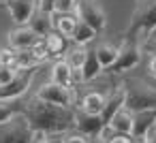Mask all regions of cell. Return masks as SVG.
Returning a JSON list of instances; mask_svg holds the SVG:
<instances>
[{
    "label": "cell",
    "instance_id": "cell-25",
    "mask_svg": "<svg viewBox=\"0 0 156 143\" xmlns=\"http://www.w3.org/2000/svg\"><path fill=\"white\" fill-rule=\"evenodd\" d=\"M0 66H9V68H17V51L11 47L0 49Z\"/></svg>",
    "mask_w": 156,
    "mask_h": 143
},
{
    "label": "cell",
    "instance_id": "cell-9",
    "mask_svg": "<svg viewBox=\"0 0 156 143\" xmlns=\"http://www.w3.org/2000/svg\"><path fill=\"white\" fill-rule=\"evenodd\" d=\"M7 37H9V47L15 49V51H28V49H32L39 41H43L30 26H17V28H13Z\"/></svg>",
    "mask_w": 156,
    "mask_h": 143
},
{
    "label": "cell",
    "instance_id": "cell-7",
    "mask_svg": "<svg viewBox=\"0 0 156 143\" xmlns=\"http://www.w3.org/2000/svg\"><path fill=\"white\" fill-rule=\"evenodd\" d=\"M77 17L79 22L88 24L96 34L105 30L107 26V17H105V11L101 9V5L96 0H79V7H77Z\"/></svg>",
    "mask_w": 156,
    "mask_h": 143
},
{
    "label": "cell",
    "instance_id": "cell-19",
    "mask_svg": "<svg viewBox=\"0 0 156 143\" xmlns=\"http://www.w3.org/2000/svg\"><path fill=\"white\" fill-rule=\"evenodd\" d=\"M77 24H79L77 13H71V15H60V13H54V30H56L58 34L66 37V39H71V37H73V32H75Z\"/></svg>",
    "mask_w": 156,
    "mask_h": 143
},
{
    "label": "cell",
    "instance_id": "cell-5",
    "mask_svg": "<svg viewBox=\"0 0 156 143\" xmlns=\"http://www.w3.org/2000/svg\"><path fill=\"white\" fill-rule=\"evenodd\" d=\"M73 90L75 88H62L58 83H43L39 90H37V98L43 100V103H49V105H58V107H69L73 109Z\"/></svg>",
    "mask_w": 156,
    "mask_h": 143
},
{
    "label": "cell",
    "instance_id": "cell-21",
    "mask_svg": "<svg viewBox=\"0 0 156 143\" xmlns=\"http://www.w3.org/2000/svg\"><path fill=\"white\" fill-rule=\"evenodd\" d=\"M81 71H83V83L94 81V79L103 73V66H101V62H98L94 49H88V56H86V62H83V68H81Z\"/></svg>",
    "mask_w": 156,
    "mask_h": 143
},
{
    "label": "cell",
    "instance_id": "cell-8",
    "mask_svg": "<svg viewBox=\"0 0 156 143\" xmlns=\"http://www.w3.org/2000/svg\"><path fill=\"white\" fill-rule=\"evenodd\" d=\"M141 60V47H139V41H124L120 45V51H118V58L113 62V66L107 71V73H124L133 66H137Z\"/></svg>",
    "mask_w": 156,
    "mask_h": 143
},
{
    "label": "cell",
    "instance_id": "cell-13",
    "mask_svg": "<svg viewBox=\"0 0 156 143\" xmlns=\"http://www.w3.org/2000/svg\"><path fill=\"white\" fill-rule=\"evenodd\" d=\"M105 98L107 94L98 92V90H88L83 94V98L79 100V111L83 113H90V115H101L103 113V107H105Z\"/></svg>",
    "mask_w": 156,
    "mask_h": 143
},
{
    "label": "cell",
    "instance_id": "cell-3",
    "mask_svg": "<svg viewBox=\"0 0 156 143\" xmlns=\"http://www.w3.org/2000/svg\"><path fill=\"white\" fill-rule=\"evenodd\" d=\"M154 28H156V0H139L124 30V41H137L141 32L147 34Z\"/></svg>",
    "mask_w": 156,
    "mask_h": 143
},
{
    "label": "cell",
    "instance_id": "cell-31",
    "mask_svg": "<svg viewBox=\"0 0 156 143\" xmlns=\"http://www.w3.org/2000/svg\"><path fill=\"white\" fill-rule=\"evenodd\" d=\"M30 143H47V134H45V132H39V130H34V132H32V139H30Z\"/></svg>",
    "mask_w": 156,
    "mask_h": 143
},
{
    "label": "cell",
    "instance_id": "cell-17",
    "mask_svg": "<svg viewBox=\"0 0 156 143\" xmlns=\"http://www.w3.org/2000/svg\"><path fill=\"white\" fill-rule=\"evenodd\" d=\"M156 124V109L150 111H137L135 120H133V132L130 137H145L147 130Z\"/></svg>",
    "mask_w": 156,
    "mask_h": 143
},
{
    "label": "cell",
    "instance_id": "cell-2",
    "mask_svg": "<svg viewBox=\"0 0 156 143\" xmlns=\"http://www.w3.org/2000/svg\"><path fill=\"white\" fill-rule=\"evenodd\" d=\"M124 88V107H128L133 113L137 111H150L156 109V88H152L147 81L139 77H128L122 81Z\"/></svg>",
    "mask_w": 156,
    "mask_h": 143
},
{
    "label": "cell",
    "instance_id": "cell-35",
    "mask_svg": "<svg viewBox=\"0 0 156 143\" xmlns=\"http://www.w3.org/2000/svg\"><path fill=\"white\" fill-rule=\"evenodd\" d=\"M47 143H64V134H47Z\"/></svg>",
    "mask_w": 156,
    "mask_h": 143
},
{
    "label": "cell",
    "instance_id": "cell-12",
    "mask_svg": "<svg viewBox=\"0 0 156 143\" xmlns=\"http://www.w3.org/2000/svg\"><path fill=\"white\" fill-rule=\"evenodd\" d=\"M124 100H126V96H124V88H122V83L120 85H115L109 94H107V98H105V107H103V113H101V120L105 122V126L111 122V117L124 107Z\"/></svg>",
    "mask_w": 156,
    "mask_h": 143
},
{
    "label": "cell",
    "instance_id": "cell-30",
    "mask_svg": "<svg viewBox=\"0 0 156 143\" xmlns=\"http://www.w3.org/2000/svg\"><path fill=\"white\" fill-rule=\"evenodd\" d=\"M54 7H56V0H37V9L45 13H54Z\"/></svg>",
    "mask_w": 156,
    "mask_h": 143
},
{
    "label": "cell",
    "instance_id": "cell-16",
    "mask_svg": "<svg viewBox=\"0 0 156 143\" xmlns=\"http://www.w3.org/2000/svg\"><path fill=\"white\" fill-rule=\"evenodd\" d=\"M133 120H135V113H133L128 107H122V109L111 117V122H109L107 126L113 128L118 134H128V137H130V132H133Z\"/></svg>",
    "mask_w": 156,
    "mask_h": 143
},
{
    "label": "cell",
    "instance_id": "cell-10",
    "mask_svg": "<svg viewBox=\"0 0 156 143\" xmlns=\"http://www.w3.org/2000/svg\"><path fill=\"white\" fill-rule=\"evenodd\" d=\"M7 11L11 13V19L17 26H28L32 13L37 11V0H5Z\"/></svg>",
    "mask_w": 156,
    "mask_h": 143
},
{
    "label": "cell",
    "instance_id": "cell-26",
    "mask_svg": "<svg viewBox=\"0 0 156 143\" xmlns=\"http://www.w3.org/2000/svg\"><path fill=\"white\" fill-rule=\"evenodd\" d=\"M15 113H20V107H17V100L13 103H0V124L9 122Z\"/></svg>",
    "mask_w": 156,
    "mask_h": 143
},
{
    "label": "cell",
    "instance_id": "cell-23",
    "mask_svg": "<svg viewBox=\"0 0 156 143\" xmlns=\"http://www.w3.org/2000/svg\"><path fill=\"white\" fill-rule=\"evenodd\" d=\"M94 37H96V32L88 26V24H83V22H79L77 24V28H75V32H73V43L75 45H81V47H86L90 41H94Z\"/></svg>",
    "mask_w": 156,
    "mask_h": 143
},
{
    "label": "cell",
    "instance_id": "cell-1",
    "mask_svg": "<svg viewBox=\"0 0 156 143\" xmlns=\"http://www.w3.org/2000/svg\"><path fill=\"white\" fill-rule=\"evenodd\" d=\"M20 113H24L30 122L32 132H45V134H66L71 128H75V109L58 107L39 100L37 96L24 100H17Z\"/></svg>",
    "mask_w": 156,
    "mask_h": 143
},
{
    "label": "cell",
    "instance_id": "cell-34",
    "mask_svg": "<svg viewBox=\"0 0 156 143\" xmlns=\"http://www.w3.org/2000/svg\"><path fill=\"white\" fill-rule=\"evenodd\" d=\"M147 71H150V75L156 79V56L150 58V62H147Z\"/></svg>",
    "mask_w": 156,
    "mask_h": 143
},
{
    "label": "cell",
    "instance_id": "cell-24",
    "mask_svg": "<svg viewBox=\"0 0 156 143\" xmlns=\"http://www.w3.org/2000/svg\"><path fill=\"white\" fill-rule=\"evenodd\" d=\"M77 7H79V0H56L54 13L71 15V13H77Z\"/></svg>",
    "mask_w": 156,
    "mask_h": 143
},
{
    "label": "cell",
    "instance_id": "cell-11",
    "mask_svg": "<svg viewBox=\"0 0 156 143\" xmlns=\"http://www.w3.org/2000/svg\"><path fill=\"white\" fill-rule=\"evenodd\" d=\"M75 128H77V132H81L90 139H96L101 134V130L105 128V122L101 120V115H90V113L75 109Z\"/></svg>",
    "mask_w": 156,
    "mask_h": 143
},
{
    "label": "cell",
    "instance_id": "cell-14",
    "mask_svg": "<svg viewBox=\"0 0 156 143\" xmlns=\"http://www.w3.org/2000/svg\"><path fill=\"white\" fill-rule=\"evenodd\" d=\"M49 81L51 83H58L62 88H73V71L69 66V62L64 58L56 60L49 68Z\"/></svg>",
    "mask_w": 156,
    "mask_h": 143
},
{
    "label": "cell",
    "instance_id": "cell-15",
    "mask_svg": "<svg viewBox=\"0 0 156 143\" xmlns=\"http://www.w3.org/2000/svg\"><path fill=\"white\" fill-rule=\"evenodd\" d=\"M28 26H30L41 39H45L49 32H54V13H45V11L37 9V11L32 13L30 22H28Z\"/></svg>",
    "mask_w": 156,
    "mask_h": 143
},
{
    "label": "cell",
    "instance_id": "cell-32",
    "mask_svg": "<svg viewBox=\"0 0 156 143\" xmlns=\"http://www.w3.org/2000/svg\"><path fill=\"white\" fill-rule=\"evenodd\" d=\"M109 143H133V139H130L128 134H115Z\"/></svg>",
    "mask_w": 156,
    "mask_h": 143
},
{
    "label": "cell",
    "instance_id": "cell-22",
    "mask_svg": "<svg viewBox=\"0 0 156 143\" xmlns=\"http://www.w3.org/2000/svg\"><path fill=\"white\" fill-rule=\"evenodd\" d=\"M86 56H88V47L73 45L71 49H66V54H64V60L69 62V66H71V68H83Z\"/></svg>",
    "mask_w": 156,
    "mask_h": 143
},
{
    "label": "cell",
    "instance_id": "cell-36",
    "mask_svg": "<svg viewBox=\"0 0 156 143\" xmlns=\"http://www.w3.org/2000/svg\"><path fill=\"white\" fill-rule=\"evenodd\" d=\"M0 9H7V2H5V0H0Z\"/></svg>",
    "mask_w": 156,
    "mask_h": 143
},
{
    "label": "cell",
    "instance_id": "cell-20",
    "mask_svg": "<svg viewBox=\"0 0 156 143\" xmlns=\"http://www.w3.org/2000/svg\"><path fill=\"white\" fill-rule=\"evenodd\" d=\"M43 41H45V47H47V51H49L51 58H58V60H60V58L66 54V49H69V45H66V37L58 34L56 30L49 32Z\"/></svg>",
    "mask_w": 156,
    "mask_h": 143
},
{
    "label": "cell",
    "instance_id": "cell-29",
    "mask_svg": "<svg viewBox=\"0 0 156 143\" xmlns=\"http://www.w3.org/2000/svg\"><path fill=\"white\" fill-rule=\"evenodd\" d=\"M64 143H92V139L81 132H73V134H64Z\"/></svg>",
    "mask_w": 156,
    "mask_h": 143
},
{
    "label": "cell",
    "instance_id": "cell-27",
    "mask_svg": "<svg viewBox=\"0 0 156 143\" xmlns=\"http://www.w3.org/2000/svg\"><path fill=\"white\" fill-rule=\"evenodd\" d=\"M139 47H141V51H147V54L156 56V28L152 32H147L143 37V41H139Z\"/></svg>",
    "mask_w": 156,
    "mask_h": 143
},
{
    "label": "cell",
    "instance_id": "cell-28",
    "mask_svg": "<svg viewBox=\"0 0 156 143\" xmlns=\"http://www.w3.org/2000/svg\"><path fill=\"white\" fill-rule=\"evenodd\" d=\"M17 73H20L17 68H9V66H0V88H2V85H7L9 81H13Z\"/></svg>",
    "mask_w": 156,
    "mask_h": 143
},
{
    "label": "cell",
    "instance_id": "cell-6",
    "mask_svg": "<svg viewBox=\"0 0 156 143\" xmlns=\"http://www.w3.org/2000/svg\"><path fill=\"white\" fill-rule=\"evenodd\" d=\"M32 77H34V68L20 71L13 81H9L7 85L0 88V103H13V100L24 98V94L28 92V88L32 83Z\"/></svg>",
    "mask_w": 156,
    "mask_h": 143
},
{
    "label": "cell",
    "instance_id": "cell-18",
    "mask_svg": "<svg viewBox=\"0 0 156 143\" xmlns=\"http://www.w3.org/2000/svg\"><path fill=\"white\" fill-rule=\"evenodd\" d=\"M94 51H96V58H98V62H101L103 71H109V68L113 66L115 58H118V51H120V47H118L115 43L103 41V43H98V45L94 47Z\"/></svg>",
    "mask_w": 156,
    "mask_h": 143
},
{
    "label": "cell",
    "instance_id": "cell-4",
    "mask_svg": "<svg viewBox=\"0 0 156 143\" xmlns=\"http://www.w3.org/2000/svg\"><path fill=\"white\" fill-rule=\"evenodd\" d=\"M32 128L24 113H15L9 122L0 124V143H30Z\"/></svg>",
    "mask_w": 156,
    "mask_h": 143
},
{
    "label": "cell",
    "instance_id": "cell-33",
    "mask_svg": "<svg viewBox=\"0 0 156 143\" xmlns=\"http://www.w3.org/2000/svg\"><path fill=\"white\" fill-rule=\"evenodd\" d=\"M145 143H156V124L147 130V134H145Z\"/></svg>",
    "mask_w": 156,
    "mask_h": 143
}]
</instances>
